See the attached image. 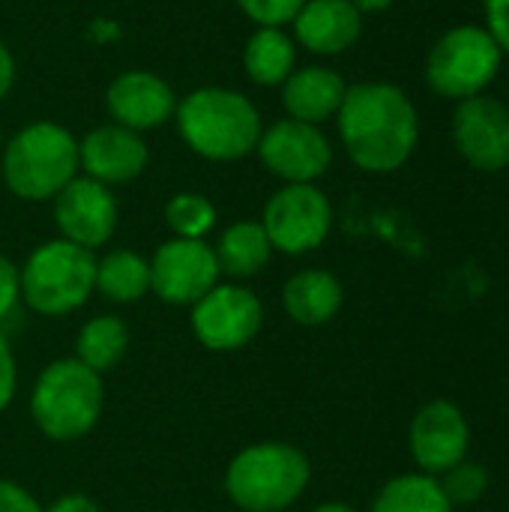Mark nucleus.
I'll return each instance as SVG.
<instances>
[{
	"label": "nucleus",
	"mask_w": 509,
	"mask_h": 512,
	"mask_svg": "<svg viewBox=\"0 0 509 512\" xmlns=\"http://www.w3.org/2000/svg\"><path fill=\"white\" fill-rule=\"evenodd\" d=\"M348 159L369 174H393L417 150L420 117L411 96L390 81L348 87L336 114Z\"/></svg>",
	"instance_id": "nucleus-1"
},
{
	"label": "nucleus",
	"mask_w": 509,
	"mask_h": 512,
	"mask_svg": "<svg viewBox=\"0 0 509 512\" xmlns=\"http://www.w3.org/2000/svg\"><path fill=\"white\" fill-rule=\"evenodd\" d=\"M174 117L186 147L213 162L249 156L264 132L258 108L228 87H201L189 93L177 105Z\"/></svg>",
	"instance_id": "nucleus-2"
},
{
	"label": "nucleus",
	"mask_w": 509,
	"mask_h": 512,
	"mask_svg": "<svg viewBox=\"0 0 509 512\" xmlns=\"http://www.w3.org/2000/svg\"><path fill=\"white\" fill-rule=\"evenodd\" d=\"M309 477L312 465L303 450L282 441H261L231 459L225 489L240 512H282L300 501Z\"/></svg>",
	"instance_id": "nucleus-3"
},
{
	"label": "nucleus",
	"mask_w": 509,
	"mask_h": 512,
	"mask_svg": "<svg viewBox=\"0 0 509 512\" xmlns=\"http://www.w3.org/2000/svg\"><path fill=\"white\" fill-rule=\"evenodd\" d=\"M102 405H105L102 375H96L75 357L45 366L30 396V414L39 432L63 444L84 438L99 423Z\"/></svg>",
	"instance_id": "nucleus-4"
},
{
	"label": "nucleus",
	"mask_w": 509,
	"mask_h": 512,
	"mask_svg": "<svg viewBox=\"0 0 509 512\" xmlns=\"http://www.w3.org/2000/svg\"><path fill=\"white\" fill-rule=\"evenodd\" d=\"M78 141L69 129L39 120L6 141L3 180L24 201H48L78 177Z\"/></svg>",
	"instance_id": "nucleus-5"
},
{
	"label": "nucleus",
	"mask_w": 509,
	"mask_h": 512,
	"mask_svg": "<svg viewBox=\"0 0 509 512\" xmlns=\"http://www.w3.org/2000/svg\"><path fill=\"white\" fill-rule=\"evenodd\" d=\"M96 291V258L69 240H48L21 267V300L48 318L81 309Z\"/></svg>",
	"instance_id": "nucleus-6"
},
{
	"label": "nucleus",
	"mask_w": 509,
	"mask_h": 512,
	"mask_svg": "<svg viewBox=\"0 0 509 512\" xmlns=\"http://www.w3.org/2000/svg\"><path fill=\"white\" fill-rule=\"evenodd\" d=\"M504 63L501 48L480 24L450 27L426 57V81L441 99L465 102L486 93Z\"/></svg>",
	"instance_id": "nucleus-7"
},
{
	"label": "nucleus",
	"mask_w": 509,
	"mask_h": 512,
	"mask_svg": "<svg viewBox=\"0 0 509 512\" xmlns=\"http://www.w3.org/2000/svg\"><path fill=\"white\" fill-rule=\"evenodd\" d=\"M261 225L273 249L285 255H306L330 237L333 207L315 183H285L267 201Z\"/></svg>",
	"instance_id": "nucleus-8"
},
{
	"label": "nucleus",
	"mask_w": 509,
	"mask_h": 512,
	"mask_svg": "<svg viewBox=\"0 0 509 512\" xmlns=\"http://www.w3.org/2000/svg\"><path fill=\"white\" fill-rule=\"evenodd\" d=\"M264 324V309L255 291L243 285H216L192 306V330L210 351L246 348Z\"/></svg>",
	"instance_id": "nucleus-9"
},
{
	"label": "nucleus",
	"mask_w": 509,
	"mask_h": 512,
	"mask_svg": "<svg viewBox=\"0 0 509 512\" xmlns=\"http://www.w3.org/2000/svg\"><path fill=\"white\" fill-rule=\"evenodd\" d=\"M219 261L204 240L174 237L150 258V291L171 306H195L219 285Z\"/></svg>",
	"instance_id": "nucleus-10"
},
{
	"label": "nucleus",
	"mask_w": 509,
	"mask_h": 512,
	"mask_svg": "<svg viewBox=\"0 0 509 512\" xmlns=\"http://www.w3.org/2000/svg\"><path fill=\"white\" fill-rule=\"evenodd\" d=\"M453 144L459 156L483 174L509 168V105L480 93L456 105Z\"/></svg>",
	"instance_id": "nucleus-11"
},
{
	"label": "nucleus",
	"mask_w": 509,
	"mask_h": 512,
	"mask_svg": "<svg viewBox=\"0 0 509 512\" xmlns=\"http://www.w3.org/2000/svg\"><path fill=\"white\" fill-rule=\"evenodd\" d=\"M411 456L420 468V474L441 477L471 453V423L462 414L459 405L447 399H435L423 405L408 432Z\"/></svg>",
	"instance_id": "nucleus-12"
},
{
	"label": "nucleus",
	"mask_w": 509,
	"mask_h": 512,
	"mask_svg": "<svg viewBox=\"0 0 509 512\" xmlns=\"http://www.w3.org/2000/svg\"><path fill=\"white\" fill-rule=\"evenodd\" d=\"M258 156L267 171L282 177L285 183H315L327 174L333 162V147L327 135L303 120H279L267 132H261Z\"/></svg>",
	"instance_id": "nucleus-13"
},
{
	"label": "nucleus",
	"mask_w": 509,
	"mask_h": 512,
	"mask_svg": "<svg viewBox=\"0 0 509 512\" xmlns=\"http://www.w3.org/2000/svg\"><path fill=\"white\" fill-rule=\"evenodd\" d=\"M54 222L63 240L93 252L114 237L117 201L108 186L90 177H75L54 195Z\"/></svg>",
	"instance_id": "nucleus-14"
},
{
	"label": "nucleus",
	"mask_w": 509,
	"mask_h": 512,
	"mask_svg": "<svg viewBox=\"0 0 509 512\" xmlns=\"http://www.w3.org/2000/svg\"><path fill=\"white\" fill-rule=\"evenodd\" d=\"M147 159L150 153L141 135L117 123L99 126L78 141V165L102 186L135 180L147 168Z\"/></svg>",
	"instance_id": "nucleus-15"
},
{
	"label": "nucleus",
	"mask_w": 509,
	"mask_h": 512,
	"mask_svg": "<svg viewBox=\"0 0 509 512\" xmlns=\"http://www.w3.org/2000/svg\"><path fill=\"white\" fill-rule=\"evenodd\" d=\"M105 102H108V111L117 120V126H126L132 132L156 129V126L168 123L177 111L171 84L144 69L117 75L108 87Z\"/></svg>",
	"instance_id": "nucleus-16"
},
{
	"label": "nucleus",
	"mask_w": 509,
	"mask_h": 512,
	"mask_svg": "<svg viewBox=\"0 0 509 512\" xmlns=\"http://www.w3.org/2000/svg\"><path fill=\"white\" fill-rule=\"evenodd\" d=\"M291 24L303 48L333 57L357 45L363 33V12L351 0H306Z\"/></svg>",
	"instance_id": "nucleus-17"
},
{
	"label": "nucleus",
	"mask_w": 509,
	"mask_h": 512,
	"mask_svg": "<svg viewBox=\"0 0 509 512\" xmlns=\"http://www.w3.org/2000/svg\"><path fill=\"white\" fill-rule=\"evenodd\" d=\"M345 93H348L345 78L330 66H303L282 81V105L288 117L312 126L336 117Z\"/></svg>",
	"instance_id": "nucleus-18"
},
{
	"label": "nucleus",
	"mask_w": 509,
	"mask_h": 512,
	"mask_svg": "<svg viewBox=\"0 0 509 512\" xmlns=\"http://www.w3.org/2000/svg\"><path fill=\"white\" fill-rule=\"evenodd\" d=\"M345 291L330 270H300L282 288V306L291 321L300 327H321L336 318L342 309Z\"/></svg>",
	"instance_id": "nucleus-19"
},
{
	"label": "nucleus",
	"mask_w": 509,
	"mask_h": 512,
	"mask_svg": "<svg viewBox=\"0 0 509 512\" xmlns=\"http://www.w3.org/2000/svg\"><path fill=\"white\" fill-rule=\"evenodd\" d=\"M213 252L219 261V273L231 279H252L267 267L273 246L261 222H234L222 231Z\"/></svg>",
	"instance_id": "nucleus-20"
},
{
	"label": "nucleus",
	"mask_w": 509,
	"mask_h": 512,
	"mask_svg": "<svg viewBox=\"0 0 509 512\" xmlns=\"http://www.w3.org/2000/svg\"><path fill=\"white\" fill-rule=\"evenodd\" d=\"M294 42L282 27H258L243 51V66L249 78L261 87L282 84L294 72Z\"/></svg>",
	"instance_id": "nucleus-21"
},
{
	"label": "nucleus",
	"mask_w": 509,
	"mask_h": 512,
	"mask_svg": "<svg viewBox=\"0 0 509 512\" xmlns=\"http://www.w3.org/2000/svg\"><path fill=\"white\" fill-rule=\"evenodd\" d=\"M96 291L111 303H138L150 291V261L132 249L108 252L96 261Z\"/></svg>",
	"instance_id": "nucleus-22"
},
{
	"label": "nucleus",
	"mask_w": 509,
	"mask_h": 512,
	"mask_svg": "<svg viewBox=\"0 0 509 512\" xmlns=\"http://www.w3.org/2000/svg\"><path fill=\"white\" fill-rule=\"evenodd\" d=\"M369 512H453L438 477L429 474H399L375 495Z\"/></svg>",
	"instance_id": "nucleus-23"
},
{
	"label": "nucleus",
	"mask_w": 509,
	"mask_h": 512,
	"mask_svg": "<svg viewBox=\"0 0 509 512\" xmlns=\"http://www.w3.org/2000/svg\"><path fill=\"white\" fill-rule=\"evenodd\" d=\"M129 348V330L117 315L90 318L75 342V360H81L96 375L111 372Z\"/></svg>",
	"instance_id": "nucleus-24"
},
{
	"label": "nucleus",
	"mask_w": 509,
	"mask_h": 512,
	"mask_svg": "<svg viewBox=\"0 0 509 512\" xmlns=\"http://www.w3.org/2000/svg\"><path fill=\"white\" fill-rule=\"evenodd\" d=\"M165 222L183 240H204L216 225V207L198 192H180L168 201Z\"/></svg>",
	"instance_id": "nucleus-25"
},
{
	"label": "nucleus",
	"mask_w": 509,
	"mask_h": 512,
	"mask_svg": "<svg viewBox=\"0 0 509 512\" xmlns=\"http://www.w3.org/2000/svg\"><path fill=\"white\" fill-rule=\"evenodd\" d=\"M438 483H441V489H444V495H447V501L453 507L456 504L468 507V504H477L486 495V489H489V471L480 462L462 459L447 474H441Z\"/></svg>",
	"instance_id": "nucleus-26"
},
{
	"label": "nucleus",
	"mask_w": 509,
	"mask_h": 512,
	"mask_svg": "<svg viewBox=\"0 0 509 512\" xmlns=\"http://www.w3.org/2000/svg\"><path fill=\"white\" fill-rule=\"evenodd\" d=\"M237 3L258 27H282L294 21V15L306 0H237Z\"/></svg>",
	"instance_id": "nucleus-27"
},
{
	"label": "nucleus",
	"mask_w": 509,
	"mask_h": 512,
	"mask_svg": "<svg viewBox=\"0 0 509 512\" xmlns=\"http://www.w3.org/2000/svg\"><path fill=\"white\" fill-rule=\"evenodd\" d=\"M21 300V270L0 255V321L12 315Z\"/></svg>",
	"instance_id": "nucleus-28"
},
{
	"label": "nucleus",
	"mask_w": 509,
	"mask_h": 512,
	"mask_svg": "<svg viewBox=\"0 0 509 512\" xmlns=\"http://www.w3.org/2000/svg\"><path fill=\"white\" fill-rule=\"evenodd\" d=\"M486 9V30L501 48V54L509 57V0H483Z\"/></svg>",
	"instance_id": "nucleus-29"
},
{
	"label": "nucleus",
	"mask_w": 509,
	"mask_h": 512,
	"mask_svg": "<svg viewBox=\"0 0 509 512\" xmlns=\"http://www.w3.org/2000/svg\"><path fill=\"white\" fill-rule=\"evenodd\" d=\"M0 512H45L39 501L12 480H0Z\"/></svg>",
	"instance_id": "nucleus-30"
},
{
	"label": "nucleus",
	"mask_w": 509,
	"mask_h": 512,
	"mask_svg": "<svg viewBox=\"0 0 509 512\" xmlns=\"http://www.w3.org/2000/svg\"><path fill=\"white\" fill-rule=\"evenodd\" d=\"M15 387H18V369H15V357H12V348L6 342V336L0 333V411L12 402L15 396Z\"/></svg>",
	"instance_id": "nucleus-31"
},
{
	"label": "nucleus",
	"mask_w": 509,
	"mask_h": 512,
	"mask_svg": "<svg viewBox=\"0 0 509 512\" xmlns=\"http://www.w3.org/2000/svg\"><path fill=\"white\" fill-rule=\"evenodd\" d=\"M45 512H102V510H99V504H96L90 495L72 492V495L57 498L51 507H45Z\"/></svg>",
	"instance_id": "nucleus-32"
},
{
	"label": "nucleus",
	"mask_w": 509,
	"mask_h": 512,
	"mask_svg": "<svg viewBox=\"0 0 509 512\" xmlns=\"http://www.w3.org/2000/svg\"><path fill=\"white\" fill-rule=\"evenodd\" d=\"M12 81H15V63H12V54L6 51V45L0 42V99L9 93Z\"/></svg>",
	"instance_id": "nucleus-33"
},
{
	"label": "nucleus",
	"mask_w": 509,
	"mask_h": 512,
	"mask_svg": "<svg viewBox=\"0 0 509 512\" xmlns=\"http://www.w3.org/2000/svg\"><path fill=\"white\" fill-rule=\"evenodd\" d=\"M360 12H384V9H390L396 0H351Z\"/></svg>",
	"instance_id": "nucleus-34"
},
{
	"label": "nucleus",
	"mask_w": 509,
	"mask_h": 512,
	"mask_svg": "<svg viewBox=\"0 0 509 512\" xmlns=\"http://www.w3.org/2000/svg\"><path fill=\"white\" fill-rule=\"evenodd\" d=\"M315 512H357L354 507H348V504H339V501H330V504H321Z\"/></svg>",
	"instance_id": "nucleus-35"
},
{
	"label": "nucleus",
	"mask_w": 509,
	"mask_h": 512,
	"mask_svg": "<svg viewBox=\"0 0 509 512\" xmlns=\"http://www.w3.org/2000/svg\"><path fill=\"white\" fill-rule=\"evenodd\" d=\"M0 144H3V135H0Z\"/></svg>",
	"instance_id": "nucleus-36"
},
{
	"label": "nucleus",
	"mask_w": 509,
	"mask_h": 512,
	"mask_svg": "<svg viewBox=\"0 0 509 512\" xmlns=\"http://www.w3.org/2000/svg\"><path fill=\"white\" fill-rule=\"evenodd\" d=\"M237 512H240V510H237Z\"/></svg>",
	"instance_id": "nucleus-37"
},
{
	"label": "nucleus",
	"mask_w": 509,
	"mask_h": 512,
	"mask_svg": "<svg viewBox=\"0 0 509 512\" xmlns=\"http://www.w3.org/2000/svg\"><path fill=\"white\" fill-rule=\"evenodd\" d=\"M507 512H509V510H507Z\"/></svg>",
	"instance_id": "nucleus-38"
}]
</instances>
